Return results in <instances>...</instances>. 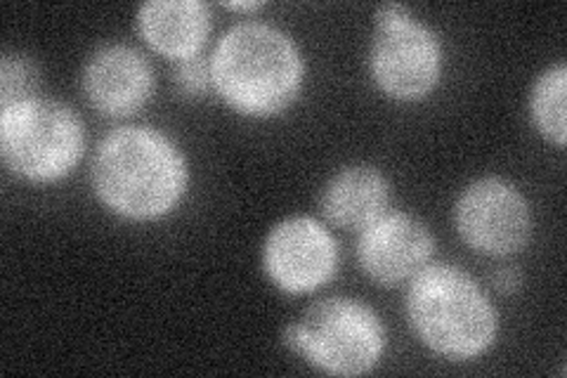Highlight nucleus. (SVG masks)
Wrapping results in <instances>:
<instances>
[{
  "label": "nucleus",
  "mask_w": 567,
  "mask_h": 378,
  "mask_svg": "<svg viewBox=\"0 0 567 378\" xmlns=\"http://www.w3.org/2000/svg\"><path fill=\"white\" fill-rule=\"evenodd\" d=\"M93 190L123 221L152 223L177 208L189 185V166L177 142L152 125H121L100 140Z\"/></svg>",
  "instance_id": "1"
},
{
  "label": "nucleus",
  "mask_w": 567,
  "mask_h": 378,
  "mask_svg": "<svg viewBox=\"0 0 567 378\" xmlns=\"http://www.w3.org/2000/svg\"><path fill=\"white\" fill-rule=\"evenodd\" d=\"M210 85L241 116L272 119L300 95L306 62L287 31L262 22L229 29L210 58Z\"/></svg>",
  "instance_id": "2"
},
{
  "label": "nucleus",
  "mask_w": 567,
  "mask_h": 378,
  "mask_svg": "<svg viewBox=\"0 0 567 378\" xmlns=\"http://www.w3.org/2000/svg\"><path fill=\"white\" fill-rule=\"evenodd\" d=\"M406 284V319L431 353L468 362L496 344L499 313L464 267L429 263Z\"/></svg>",
  "instance_id": "3"
},
{
  "label": "nucleus",
  "mask_w": 567,
  "mask_h": 378,
  "mask_svg": "<svg viewBox=\"0 0 567 378\" xmlns=\"http://www.w3.org/2000/svg\"><path fill=\"white\" fill-rule=\"evenodd\" d=\"M281 344L327 376L354 378L374 371L388 346L381 315L364 300L331 296L312 303L281 334Z\"/></svg>",
  "instance_id": "4"
},
{
  "label": "nucleus",
  "mask_w": 567,
  "mask_h": 378,
  "mask_svg": "<svg viewBox=\"0 0 567 378\" xmlns=\"http://www.w3.org/2000/svg\"><path fill=\"white\" fill-rule=\"evenodd\" d=\"M83 154V121L64 102L41 95L0 110V156L27 183H60L76 171Z\"/></svg>",
  "instance_id": "5"
},
{
  "label": "nucleus",
  "mask_w": 567,
  "mask_h": 378,
  "mask_svg": "<svg viewBox=\"0 0 567 378\" xmlns=\"http://www.w3.org/2000/svg\"><path fill=\"white\" fill-rule=\"evenodd\" d=\"M445 69L437 31L402 3H383L374 14L369 74L381 93L414 104L435 93Z\"/></svg>",
  "instance_id": "6"
},
{
  "label": "nucleus",
  "mask_w": 567,
  "mask_h": 378,
  "mask_svg": "<svg viewBox=\"0 0 567 378\" xmlns=\"http://www.w3.org/2000/svg\"><path fill=\"white\" fill-rule=\"evenodd\" d=\"M454 223L461 242L487 258L520 254L535 229L525 194L496 175L475 180L458 194Z\"/></svg>",
  "instance_id": "7"
},
{
  "label": "nucleus",
  "mask_w": 567,
  "mask_h": 378,
  "mask_svg": "<svg viewBox=\"0 0 567 378\" xmlns=\"http://www.w3.org/2000/svg\"><path fill=\"white\" fill-rule=\"evenodd\" d=\"M262 269L279 292L306 296L327 286L339 269V244L312 215H289L265 237Z\"/></svg>",
  "instance_id": "8"
},
{
  "label": "nucleus",
  "mask_w": 567,
  "mask_h": 378,
  "mask_svg": "<svg viewBox=\"0 0 567 378\" xmlns=\"http://www.w3.org/2000/svg\"><path fill=\"white\" fill-rule=\"evenodd\" d=\"M433 251V234L416 215L385 211L360 232L358 263L371 282L393 289L414 279L431 263Z\"/></svg>",
  "instance_id": "9"
},
{
  "label": "nucleus",
  "mask_w": 567,
  "mask_h": 378,
  "mask_svg": "<svg viewBox=\"0 0 567 378\" xmlns=\"http://www.w3.org/2000/svg\"><path fill=\"white\" fill-rule=\"evenodd\" d=\"M154 69L140 50L110 43L97 48L83 69V93L110 119L137 114L154 95Z\"/></svg>",
  "instance_id": "10"
},
{
  "label": "nucleus",
  "mask_w": 567,
  "mask_h": 378,
  "mask_svg": "<svg viewBox=\"0 0 567 378\" xmlns=\"http://www.w3.org/2000/svg\"><path fill=\"white\" fill-rule=\"evenodd\" d=\"M213 17L202 0H150L137 10V29L145 43L173 62L202 55Z\"/></svg>",
  "instance_id": "11"
},
{
  "label": "nucleus",
  "mask_w": 567,
  "mask_h": 378,
  "mask_svg": "<svg viewBox=\"0 0 567 378\" xmlns=\"http://www.w3.org/2000/svg\"><path fill=\"white\" fill-rule=\"evenodd\" d=\"M390 185L385 175L369 164L336 171L319 194V211L333 227L362 232L388 211Z\"/></svg>",
  "instance_id": "12"
},
{
  "label": "nucleus",
  "mask_w": 567,
  "mask_h": 378,
  "mask_svg": "<svg viewBox=\"0 0 567 378\" xmlns=\"http://www.w3.org/2000/svg\"><path fill=\"white\" fill-rule=\"evenodd\" d=\"M567 67L563 62L548 67L544 74L532 85L529 95V114L535 121V129L546 142H551L558 150L567 142V123H565V104H567Z\"/></svg>",
  "instance_id": "13"
},
{
  "label": "nucleus",
  "mask_w": 567,
  "mask_h": 378,
  "mask_svg": "<svg viewBox=\"0 0 567 378\" xmlns=\"http://www.w3.org/2000/svg\"><path fill=\"white\" fill-rule=\"evenodd\" d=\"M31 98H41V69L31 58L3 55L0 60V110L24 102Z\"/></svg>",
  "instance_id": "14"
},
{
  "label": "nucleus",
  "mask_w": 567,
  "mask_h": 378,
  "mask_svg": "<svg viewBox=\"0 0 567 378\" xmlns=\"http://www.w3.org/2000/svg\"><path fill=\"white\" fill-rule=\"evenodd\" d=\"M175 85L185 98H204L210 85V64L204 55L175 62Z\"/></svg>",
  "instance_id": "15"
},
{
  "label": "nucleus",
  "mask_w": 567,
  "mask_h": 378,
  "mask_svg": "<svg viewBox=\"0 0 567 378\" xmlns=\"http://www.w3.org/2000/svg\"><path fill=\"white\" fill-rule=\"evenodd\" d=\"M492 286L499 294H504V296L516 294L520 286H523V273H520L516 265L496 267L494 273H492Z\"/></svg>",
  "instance_id": "16"
},
{
  "label": "nucleus",
  "mask_w": 567,
  "mask_h": 378,
  "mask_svg": "<svg viewBox=\"0 0 567 378\" xmlns=\"http://www.w3.org/2000/svg\"><path fill=\"white\" fill-rule=\"evenodd\" d=\"M227 10H235V12H256L262 8V3H256V0H246V3H225Z\"/></svg>",
  "instance_id": "17"
}]
</instances>
